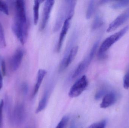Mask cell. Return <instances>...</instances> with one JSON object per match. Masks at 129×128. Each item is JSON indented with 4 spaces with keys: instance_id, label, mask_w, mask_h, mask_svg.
Returning a JSON list of instances; mask_svg holds the SVG:
<instances>
[{
    "instance_id": "cell-1",
    "label": "cell",
    "mask_w": 129,
    "mask_h": 128,
    "mask_svg": "<svg viewBox=\"0 0 129 128\" xmlns=\"http://www.w3.org/2000/svg\"><path fill=\"white\" fill-rule=\"evenodd\" d=\"M129 28V26H126L120 31L106 38L99 47L98 54V58L100 59L104 58L106 52L114 43L124 36L128 31Z\"/></svg>"
},
{
    "instance_id": "cell-2",
    "label": "cell",
    "mask_w": 129,
    "mask_h": 128,
    "mask_svg": "<svg viewBox=\"0 0 129 128\" xmlns=\"http://www.w3.org/2000/svg\"><path fill=\"white\" fill-rule=\"evenodd\" d=\"M65 2L66 3L62 6L61 10L58 15L59 17L54 27V31L55 32L59 29L65 18L66 20L69 17L72 18L73 16L76 1H65Z\"/></svg>"
},
{
    "instance_id": "cell-3",
    "label": "cell",
    "mask_w": 129,
    "mask_h": 128,
    "mask_svg": "<svg viewBox=\"0 0 129 128\" xmlns=\"http://www.w3.org/2000/svg\"><path fill=\"white\" fill-rule=\"evenodd\" d=\"M12 29L17 39L24 45L28 36V25L15 20L12 25Z\"/></svg>"
},
{
    "instance_id": "cell-4",
    "label": "cell",
    "mask_w": 129,
    "mask_h": 128,
    "mask_svg": "<svg viewBox=\"0 0 129 128\" xmlns=\"http://www.w3.org/2000/svg\"><path fill=\"white\" fill-rule=\"evenodd\" d=\"M99 43V41H97L95 43L90 51L89 55L78 65L74 73L73 74L72 77L73 79H75L80 75L88 67L91 62L92 61L96 52Z\"/></svg>"
},
{
    "instance_id": "cell-5",
    "label": "cell",
    "mask_w": 129,
    "mask_h": 128,
    "mask_svg": "<svg viewBox=\"0 0 129 128\" xmlns=\"http://www.w3.org/2000/svg\"><path fill=\"white\" fill-rule=\"evenodd\" d=\"M88 82L86 76L84 75L73 84L69 91V97L75 98L79 96L87 88Z\"/></svg>"
},
{
    "instance_id": "cell-6",
    "label": "cell",
    "mask_w": 129,
    "mask_h": 128,
    "mask_svg": "<svg viewBox=\"0 0 129 128\" xmlns=\"http://www.w3.org/2000/svg\"><path fill=\"white\" fill-rule=\"evenodd\" d=\"M129 19V8L119 15L110 24L107 29V32H110L116 30Z\"/></svg>"
},
{
    "instance_id": "cell-7",
    "label": "cell",
    "mask_w": 129,
    "mask_h": 128,
    "mask_svg": "<svg viewBox=\"0 0 129 128\" xmlns=\"http://www.w3.org/2000/svg\"><path fill=\"white\" fill-rule=\"evenodd\" d=\"M16 20L24 23H27L25 4L24 1L18 0L15 3Z\"/></svg>"
},
{
    "instance_id": "cell-8",
    "label": "cell",
    "mask_w": 129,
    "mask_h": 128,
    "mask_svg": "<svg viewBox=\"0 0 129 128\" xmlns=\"http://www.w3.org/2000/svg\"><path fill=\"white\" fill-rule=\"evenodd\" d=\"M54 3L55 1L54 0H48L45 2L44 7L42 21L40 27L41 31H43L46 27Z\"/></svg>"
},
{
    "instance_id": "cell-9",
    "label": "cell",
    "mask_w": 129,
    "mask_h": 128,
    "mask_svg": "<svg viewBox=\"0 0 129 128\" xmlns=\"http://www.w3.org/2000/svg\"><path fill=\"white\" fill-rule=\"evenodd\" d=\"M117 94L116 92L110 91L103 98L100 104V107L102 109H106L112 106L117 101Z\"/></svg>"
},
{
    "instance_id": "cell-10",
    "label": "cell",
    "mask_w": 129,
    "mask_h": 128,
    "mask_svg": "<svg viewBox=\"0 0 129 128\" xmlns=\"http://www.w3.org/2000/svg\"><path fill=\"white\" fill-rule=\"evenodd\" d=\"M25 112L22 104H19L15 107L12 116L13 122L17 125L22 124L25 119Z\"/></svg>"
},
{
    "instance_id": "cell-11",
    "label": "cell",
    "mask_w": 129,
    "mask_h": 128,
    "mask_svg": "<svg viewBox=\"0 0 129 128\" xmlns=\"http://www.w3.org/2000/svg\"><path fill=\"white\" fill-rule=\"evenodd\" d=\"M24 55V52L22 49H18L11 58L10 65L13 71H16L19 69L21 65Z\"/></svg>"
},
{
    "instance_id": "cell-12",
    "label": "cell",
    "mask_w": 129,
    "mask_h": 128,
    "mask_svg": "<svg viewBox=\"0 0 129 128\" xmlns=\"http://www.w3.org/2000/svg\"><path fill=\"white\" fill-rule=\"evenodd\" d=\"M79 47L76 46L73 47L68 53L67 56L64 59H63L60 66L59 71H62L67 67L73 62L76 56L78 51Z\"/></svg>"
},
{
    "instance_id": "cell-13",
    "label": "cell",
    "mask_w": 129,
    "mask_h": 128,
    "mask_svg": "<svg viewBox=\"0 0 129 128\" xmlns=\"http://www.w3.org/2000/svg\"><path fill=\"white\" fill-rule=\"evenodd\" d=\"M71 19L72 18L69 17L66 19L63 22V26L59 38V41L57 44V48L58 52H60L61 50V47L64 41V38L70 28Z\"/></svg>"
},
{
    "instance_id": "cell-14",
    "label": "cell",
    "mask_w": 129,
    "mask_h": 128,
    "mask_svg": "<svg viewBox=\"0 0 129 128\" xmlns=\"http://www.w3.org/2000/svg\"><path fill=\"white\" fill-rule=\"evenodd\" d=\"M47 73V71L44 69H40L39 70L37 82H36V84L35 86L34 91H33V97H35V95L37 94V93L39 90L40 86L41 85L42 81H43Z\"/></svg>"
},
{
    "instance_id": "cell-15",
    "label": "cell",
    "mask_w": 129,
    "mask_h": 128,
    "mask_svg": "<svg viewBox=\"0 0 129 128\" xmlns=\"http://www.w3.org/2000/svg\"><path fill=\"white\" fill-rule=\"evenodd\" d=\"M50 92L49 90H47L45 92L41 99L39 103L38 106L36 110V113L41 112L46 107L50 94Z\"/></svg>"
},
{
    "instance_id": "cell-16",
    "label": "cell",
    "mask_w": 129,
    "mask_h": 128,
    "mask_svg": "<svg viewBox=\"0 0 129 128\" xmlns=\"http://www.w3.org/2000/svg\"><path fill=\"white\" fill-rule=\"evenodd\" d=\"M43 1L36 0L34 1V5L33 6V18L34 22L35 25H37L39 19V5Z\"/></svg>"
},
{
    "instance_id": "cell-17",
    "label": "cell",
    "mask_w": 129,
    "mask_h": 128,
    "mask_svg": "<svg viewBox=\"0 0 129 128\" xmlns=\"http://www.w3.org/2000/svg\"><path fill=\"white\" fill-rule=\"evenodd\" d=\"M104 23V21L102 17L100 15H97L94 19L92 24V29L93 30H95L100 28L102 26Z\"/></svg>"
},
{
    "instance_id": "cell-18",
    "label": "cell",
    "mask_w": 129,
    "mask_h": 128,
    "mask_svg": "<svg viewBox=\"0 0 129 128\" xmlns=\"http://www.w3.org/2000/svg\"><path fill=\"white\" fill-rule=\"evenodd\" d=\"M129 5V0L117 1L112 5L113 9L115 10L124 8Z\"/></svg>"
},
{
    "instance_id": "cell-19",
    "label": "cell",
    "mask_w": 129,
    "mask_h": 128,
    "mask_svg": "<svg viewBox=\"0 0 129 128\" xmlns=\"http://www.w3.org/2000/svg\"><path fill=\"white\" fill-rule=\"evenodd\" d=\"M109 91L108 89L106 87H102L99 89L95 93V99L97 100H100L102 97H104V96Z\"/></svg>"
},
{
    "instance_id": "cell-20",
    "label": "cell",
    "mask_w": 129,
    "mask_h": 128,
    "mask_svg": "<svg viewBox=\"0 0 129 128\" xmlns=\"http://www.w3.org/2000/svg\"><path fill=\"white\" fill-rule=\"evenodd\" d=\"M94 10V1H90L86 11V17L87 19H89L91 18L92 15L93 14Z\"/></svg>"
},
{
    "instance_id": "cell-21",
    "label": "cell",
    "mask_w": 129,
    "mask_h": 128,
    "mask_svg": "<svg viewBox=\"0 0 129 128\" xmlns=\"http://www.w3.org/2000/svg\"><path fill=\"white\" fill-rule=\"evenodd\" d=\"M6 46V43L4 32L2 25L0 23V48H5Z\"/></svg>"
},
{
    "instance_id": "cell-22",
    "label": "cell",
    "mask_w": 129,
    "mask_h": 128,
    "mask_svg": "<svg viewBox=\"0 0 129 128\" xmlns=\"http://www.w3.org/2000/svg\"><path fill=\"white\" fill-rule=\"evenodd\" d=\"M107 124V120L104 119L92 124L88 128H105Z\"/></svg>"
},
{
    "instance_id": "cell-23",
    "label": "cell",
    "mask_w": 129,
    "mask_h": 128,
    "mask_svg": "<svg viewBox=\"0 0 129 128\" xmlns=\"http://www.w3.org/2000/svg\"><path fill=\"white\" fill-rule=\"evenodd\" d=\"M69 120V118L68 116H63L61 119L56 128H66L68 124Z\"/></svg>"
},
{
    "instance_id": "cell-24",
    "label": "cell",
    "mask_w": 129,
    "mask_h": 128,
    "mask_svg": "<svg viewBox=\"0 0 129 128\" xmlns=\"http://www.w3.org/2000/svg\"><path fill=\"white\" fill-rule=\"evenodd\" d=\"M0 11L7 16L9 15L8 6L4 1H0Z\"/></svg>"
},
{
    "instance_id": "cell-25",
    "label": "cell",
    "mask_w": 129,
    "mask_h": 128,
    "mask_svg": "<svg viewBox=\"0 0 129 128\" xmlns=\"http://www.w3.org/2000/svg\"><path fill=\"white\" fill-rule=\"evenodd\" d=\"M123 85L124 88L129 89V67L123 78Z\"/></svg>"
},
{
    "instance_id": "cell-26",
    "label": "cell",
    "mask_w": 129,
    "mask_h": 128,
    "mask_svg": "<svg viewBox=\"0 0 129 128\" xmlns=\"http://www.w3.org/2000/svg\"><path fill=\"white\" fill-rule=\"evenodd\" d=\"M4 104V102L3 100H2L0 102V127H1L3 122V107Z\"/></svg>"
},
{
    "instance_id": "cell-27",
    "label": "cell",
    "mask_w": 129,
    "mask_h": 128,
    "mask_svg": "<svg viewBox=\"0 0 129 128\" xmlns=\"http://www.w3.org/2000/svg\"><path fill=\"white\" fill-rule=\"evenodd\" d=\"M21 89L23 94L25 95L26 94L28 93V86L27 83H23L22 85Z\"/></svg>"
},
{
    "instance_id": "cell-28",
    "label": "cell",
    "mask_w": 129,
    "mask_h": 128,
    "mask_svg": "<svg viewBox=\"0 0 129 128\" xmlns=\"http://www.w3.org/2000/svg\"><path fill=\"white\" fill-rule=\"evenodd\" d=\"M1 65L2 71V75L5 76L6 73V65L5 62L4 60H1Z\"/></svg>"
},
{
    "instance_id": "cell-29",
    "label": "cell",
    "mask_w": 129,
    "mask_h": 128,
    "mask_svg": "<svg viewBox=\"0 0 129 128\" xmlns=\"http://www.w3.org/2000/svg\"><path fill=\"white\" fill-rule=\"evenodd\" d=\"M3 86V78L2 74L0 71V90L1 89Z\"/></svg>"
}]
</instances>
